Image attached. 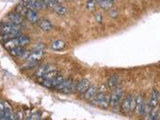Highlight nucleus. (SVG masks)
Returning a JSON list of instances; mask_svg holds the SVG:
<instances>
[{
    "label": "nucleus",
    "instance_id": "3",
    "mask_svg": "<svg viewBox=\"0 0 160 120\" xmlns=\"http://www.w3.org/2000/svg\"><path fill=\"white\" fill-rule=\"evenodd\" d=\"M0 33H10V34H17L21 35L22 31L19 25L13 24L11 22H3L0 24Z\"/></svg>",
    "mask_w": 160,
    "mask_h": 120
},
{
    "label": "nucleus",
    "instance_id": "1",
    "mask_svg": "<svg viewBox=\"0 0 160 120\" xmlns=\"http://www.w3.org/2000/svg\"><path fill=\"white\" fill-rule=\"evenodd\" d=\"M93 105L99 106L102 109H106L110 104V94H106L105 91H100L97 90V93L95 97L91 100Z\"/></svg>",
    "mask_w": 160,
    "mask_h": 120
},
{
    "label": "nucleus",
    "instance_id": "17",
    "mask_svg": "<svg viewBox=\"0 0 160 120\" xmlns=\"http://www.w3.org/2000/svg\"><path fill=\"white\" fill-rule=\"evenodd\" d=\"M15 41H16L17 46H26L30 43V38L27 36V35H19L16 38H15Z\"/></svg>",
    "mask_w": 160,
    "mask_h": 120
},
{
    "label": "nucleus",
    "instance_id": "12",
    "mask_svg": "<svg viewBox=\"0 0 160 120\" xmlns=\"http://www.w3.org/2000/svg\"><path fill=\"white\" fill-rule=\"evenodd\" d=\"M38 26L40 29L42 30V31H50V30L53 29L52 22L50 21L49 19H46V18L40 19L39 22H38Z\"/></svg>",
    "mask_w": 160,
    "mask_h": 120
},
{
    "label": "nucleus",
    "instance_id": "18",
    "mask_svg": "<svg viewBox=\"0 0 160 120\" xmlns=\"http://www.w3.org/2000/svg\"><path fill=\"white\" fill-rule=\"evenodd\" d=\"M55 66H53V65H42V66H40L37 69V71H36V73H35V75L40 78V77H42L45 73H47L49 70H51Z\"/></svg>",
    "mask_w": 160,
    "mask_h": 120
},
{
    "label": "nucleus",
    "instance_id": "26",
    "mask_svg": "<svg viewBox=\"0 0 160 120\" xmlns=\"http://www.w3.org/2000/svg\"><path fill=\"white\" fill-rule=\"evenodd\" d=\"M3 115H4V102L0 100V120L3 119Z\"/></svg>",
    "mask_w": 160,
    "mask_h": 120
},
{
    "label": "nucleus",
    "instance_id": "22",
    "mask_svg": "<svg viewBox=\"0 0 160 120\" xmlns=\"http://www.w3.org/2000/svg\"><path fill=\"white\" fill-rule=\"evenodd\" d=\"M119 77L117 76V75H113V76H111L109 79H108V82H107V86L109 88H114L116 87L118 83H119Z\"/></svg>",
    "mask_w": 160,
    "mask_h": 120
},
{
    "label": "nucleus",
    "instance_id": "27",
    "mask_svg": "<svg viewBox=\"0 0 160 120\" xmlns=\"http://www.w3.org/2000/svg\"><path fill=\"white\" fill-rule=\"evenodd\" d=\"M24 113H22L21 111H18L16 114H15V119H23L24 117Z\"/></svg>",
    "mask_w": 160,
    "mask_h": 120
},
{
    "label": "nucleus",
    "instance_id": "13",
    "mask_svg": "<svg viewBox=\"0 0 160 120\" xmlns=\"http://www.w3.org/2000/svg\"><path fill=\"white\" fill-rule=\"evenodd\" d=\"M90 82L88 79H82L80 80L79 82H77V86H76V92L83 94L86 90L88 89V87L90 86Z\"/></svg>",
    "mask_w": 160,
    "mask_h": 120
},
{
    "label": "nucleus",
    "instance_id": "28",
    "mask_svg": "<svg viewBox=\"0 0 160 120\" xmlns=\"http://www.w3.org/2000/svg\"><path fill=\"white\" fill-rule=\"evenodd\" d=\"M156 95H157V100H158V102L160 103V87L156 90Z\"/></svg>",
    "mask_w": 160,
    "mask_h": 120
},
{
    "label": "nucleus",
    "instance_id": "2",
    "mask_svg": "<svg viewBox=\"0 0 160 120\" xmlns=\"http://www.w3.org/2000/svg\"><path fill=\"white\" fill-rule=\"evenodd\" d=\"M135 103H136V96H134L132 94L127 95V96L122 100L121 105H120V111L123 114L134 112Z\"/></svg>",
    "mask_w": 160,
    "mask_h": 120
},
{
    "label": "nucleus",
    "instance_id": "20",
    "mask_svg": "<svg viewBox=\"0 0 160 120\" xmlns=\"http://www.w3.org/2000/svg\"><path fill=\"white\" fill-rule=\"evenodd\" d=\"M76 86H77V83L76 82H71L70 83L68 86H66L64 89H62L61 93H64V94H71V93H74V92H76Z\"/></svg>",
    "mask_w": 160,
    "mask_h": 120
},
{
    "label": "nucleus",
    "instance_id": "9",
    "mask_svg": "<svg viewBox=\"0 0 160 120\" xmlns=\"http://www.w3.org/2000/svg\"><path fill=\"white\" fill-rule=\"evenodd\" d=\"M7 21L11 22L13 24H16V25H19V26H21V25L23 24V17L21 16V15H19L18 13L16 12H10L8 15H7Z\"/></svg>",
    "mask_w": 160,
    "mask_h": 120
},
{
    "label": "nucleus",
    "instance_id": "25",
    "mask_svg": "<svg viewBox=\"0 0 160 120\" xmlns=\"http://www.w3.org/2000/svg\"><path fill=\"white\" fill-rule=\"evenodd\" d=\"M40 118H41V116H40V114L38 112H34L26 117V119H40Z\"/></svg>",
    "mask_w": 160,
    "mask_h": 120
},
{
    "label": "nucleus",
    "instance_id": "16",
    "mask_svg": "<svg viewBox=\"0 0 160 120\" xmlns=\"http://www.w3.org/2000/svg\"><path fill=\"white\" fill-rule=\"evenodd\" d=\"M27 6L24 4L23 2V0L22 1H20L17 5H16V7H15V12L18 13L19 15H21V16L23 18H25V16H26V13H27Z\"/></svg>",
    "mask_w": 160,
    "mask_h": 120
},
{
    "label": "nucleus",
    "instance_id": "21",
    "mask_svg": "<svg viewBox=\"0 0 160 120\" xmlns=\"http://www.w3.org/2000/svg\"><path fill=\"white\" fill-rule=\"evenodd\" d=\"M158 100H157V95H156V90L153 89L152 92H151V96H150V99L148 100L147 104H149L151 107H156L157 104H158Z\"/></svg>",
    "mask_w": 160,
    "mask_h": 120
},
{
    "label": "nucleus",
    "instance_id": "11",
    "mask_svg": "<svg viewBox=\"0 0 160 120\" xmlns=\"http://www.w3.org/2000/svg\"><path fill=\"white\" fill-rule=\"evenodd\" d=\"M97 87L95 86V85H90L88 87V89L83 93V98L86 100V101H90L91 102V100L95 97V95L97 93Z\"/></svg>",
    "mask_w": 160,
    "mask_h": 120
},
{
    "label": "nucleus",
    "instance_id": "4",
    "mask_svg": "<svg viewBox=\"0 0 160 120\" xmlns=\"http://www.w3.org/2000/svg\"><path fill=\"white\" fill-rule=\"evenodd\" d=\"M124 89L122 87H117L114 90L112 94H110V104L109 106H111L112 108H117L120 104V101H122Z\"/></svg>",
    "mask_w": 160,
    "mask_h": 120
},
{
    "label": "nucleus",
    "instance_id": "8",
    "mask_svg": "<svg viewBox=\"0 0 160 120\" xmlns=\"http://www.w3.org/2000/svg\"><path fill=\"white\" fill-rule=\"evenodd\" d=\"M23 2L27 6V8L36 10V11L40 9L46 8L43 0H23Z\"/></svg>",
    "mask_w": 160,
    "mask_h": 120
},
{
    "label": "nucleus",
    "instance_id": "23",
    "mask_svg": "<svg viewBox=\"0 0 160 120\" xmlns=\"http://www.w3.org/2000/svg\"><path fill=\"white\" fill-rule=\"evenodd\" d=\"M74 81V80L73 79H71V78H67V79H63L62 80V81H61V83H60L59 85H58V86L56 87V88H55V89H56L57 90V91H61V90L62 89H64L65 87H66V86H68V85L70 84V83H71V82H73Z\"/></svg>",
    "mask_w": 160,
    "mask_h": 120
},
{
    "label": "nucleus",
    "instance_id": "15",
    "mask_svg": "<svg viewBox=\"0 0 160 120\" xmlns=\"http://www.w3.org/2000/svg\"><path fill=\"white\" fill-rule=\"evenodd\" d=\"M50 47L54 51H61L65 47H66V43H65L63 40H54V41L50 44Z\"/></svg>",
    "mask_w": 160,
    "mask_h": 120
},
{
    "label": "nucleus",
    "instance_id": "14",
    "mask_svg": "<svg viewBox=\"0 0 160 120\" xmlns=\"http://www.w3.org/2000/svg\"><path fill=\"white\" fill-rule=\"evenodd\" d=\"M10 119H15V114L13 113L12 107L10 106V104L7 102H4V115L2 120H10Z\"/></svg>",
    "mask_w": 160,
    "mask_h": 120
},
{
    "label": "nucleus",
    "instance_id": "19",
    "mask_svg": "<svg viewBox=\"0 0 160 120\" xmlns=\"http://www.w3.org/2000/svg\"><path fill=\"white\" fill-rule=\"evenodd\" d=\"M115 1H116V0H99L98 6H100L102 9L107 10V9H110L113 6Z\"/></svg>",
    "mask_w": 160,
    "mask_h": 120
},
{
    "label": "nucleus",
    "instance_id": "5",
    "mask_svg": "<svg viewBox=\"0 0 160 120\" xmlns=\"http://www.w3.org/2000/svg\"><path fill=\"white\" fill-rule=\"evenodd\" d=\"M145 106H146V102L145 99L141 94L136 96V103H135V110L134 112L136 113L138 116H143L145 113Z\"/></svg>",
    "mask_w": 160,
    "mask_h": 120
},
{
    "label": "nucleus",
    "instance_id": "24",
    "mask_svg": "<svg viewBox=\"0 0 160 120\" xmlns=\"http://www.w3.org/2000/svg\"><path fill=\"white\" fill-rule=\"evenodd\" d=\"M98 2L99 0H88L86 2V8L90 11H94L96 6H98Z\"/></svg>",
    "mask_w": 160,
    "mask_h": 120
},
{
    "label": "nucleus",
    "instance_id": "7",
    "mask_svg": "<svg viewBox=\"0 0 160 120\" xmlns=\"http://www.w3.org/2000/svg\"><path fill=\"white\" fill-rule=\"evenodd\" d=\"M44 55V51L40 48V47H37L35 48L32 52H30V54L28 55L27 57V61L28 62H33V63H38L40 61V59L43 57Z\"/></svg>",
    "mask_w": 160,
    "mask_h": 120
},
{
    "label": "nucleus",
    "instance_id": "6",
    "mask_svg": "<svg viewBox=\"0 0 160 120\" xmlns=\"http://www.w3.org/2000/svg\"><path fill=\"white\" fill-rule=\"evenodd\" d=\"M9 53L12 55L13 57H18V58H24L27 59L28 55L30 54V52L28 50H26L24 48V46H16L12 49L9 50Z\"/></svg>",
    "mask_w": 160,
    "mask_h": 120
},
{
    "label": "nucleus",
    "instance_id": "10",
    "mask_svg": "<svg viewBox=\"0 0 160 120\" xmlns=\"http://www.w3.org/2000/svg\"><path fill=\"white\" fill-rule=\"evenodd\" d=\"M28 21L32 24H36L39 22L40 17H39V14L37 13L36 10H33V9H29L27 10V13H26V16H25Z\"/></svg>",
    "mask_w": 160,
    "mask_h": 120
}]
</instances>
